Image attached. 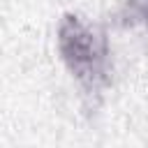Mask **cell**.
<instances>
[{"label": "cell", "mask_w": 148, "mask_h": 148, "mask_svg": "<svg viewBox=\"0 0 148 148\" xmlns=\"http://www.w3.org/2000/svg\"><path fill=\"white\" fill-rule=\"evenodd\" d=\"M60 56L88 97H99L109 86V42L83 18L67 14L58 28Z\"/></svg>", "instance_id": "obj_1"}, {"label": "cell", "mask_w": 148, "mask_h": 148, "mask_svg": "<svg viewBox=\"0 0 148 148\" xmlns=\"http://www.w3.org/2000/svg\"><path fill=\"white\" fill-rule=\"evenodd\" d=\"M118 21L120 25H148V0H125Z\"/></svg>", "instance_id": "obj_2"}]
</instances>
